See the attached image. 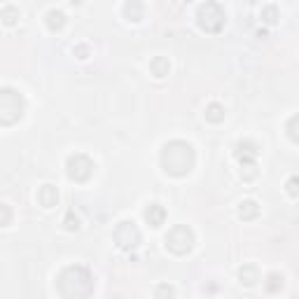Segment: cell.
<instances>
[{
    "label": "cell",
    "instance_id": "obj_1",
    "mask_svg": "<svg viewBox=\"0 0 299 299\" xmlns=\"http://www.w3.org/2000/svg\"><path fill=\"white\" fill-rule=\"evenodd\" d=\"M196 164V155H194V147L185 140H171V143L164 145L161 150V168L168 173V176L183 178Z\"/></svg>",
    "mask_w": 299,
    "mask_h": 299
},
{
    "label": "cell",
    "instance_id": "obj_2",
    "mask_svg": "<svg viewBox=\"0 0 299 299\" xmlns=\"http://www.w3.org/2000/svg\"><path fill=\"white\" fill-rule=\"evenodd\" d=\"M56 288L59 294L68 299H80V297H89L94 292V276L87 266H68L59 273L56 278Z\"/></svg>",
    "mask_w": 299,
    "mask_h": 299
},
{
    "label": "cell",
    "instance_id": "obj_3",
    "mask_svg": "<svg viewBox=\"0 0 299 299\" xmlns=\"http://www.w3.org/2000/svg\"><path fill=\"white\" fill-rule=\"evenodd\" d=\"M23 108H26V103L19 91L10 87L0 91V122H3V127H12L14 122H19L23 117Z\"/></svg>",
    "mask_w": 299,
    "mask_h": 299
},
{
    "label": "cell",
    "instance_id": "obj_4",
    "mask_svg": "<svg viewBox=\"0 0 299 299\" xmlns=\"http://www.w3.org/2000/svg\"><path fill=\"white\" fill-rule=\"evenodd\" d=\"M166 248L176 255H187L194 248V232L187 225H178L166 234Z\"/></svg>",
    "mask_w": 299,
    "mask_h": 299
},
{
    "label": "cell",
    "instance_id": "obj_5",
    "mask_svg": "<svg viewBox=\"0 0 299 299\" xmlns=\"http://www.w3.org/2000/svg\"><path fill=\"white\" fill-rule=\"evenodd\" d=\"M196 19H199V26L204 28L206 33H217L225 26V10L217 3H206V5L199 7Z\"/></svg>",
    "mask_w": 299,
    "mask_h": 299
},
{
    "label": "cell",
    "instance_id": "obj_6",
    "mask_svg": "<svg viewBox=\"0 0 299 299\" xmlns=\"http://www.w3.org/2000/svg\"><path fill=\"white\" fill-rule=\"evenodd\" d=\"M66 171L68 178L75 180V183H87L91 173H94V161L89 159L87 155H72L68 157V164H66Z\"/></svg>",
    "mask_w": 299,
    "mask_h": 299
},
{
    "label": "cell",
    "instance_id": "obj_7",
    "mask_svg": "<svg viewBox=\"0 0 299 299\" xmlns=\"http://www.w3.org/2000/svg\"><path fill=\"white\" fill-rule=\"evenodd\" d=\"M115 243L122 250H136L140 243V232L133 222H119L115 229Z\"/></svg>",
    "mask_w": 299,
    "mask_h": 299
},
{
    "label": "cell",
    "instance_id": "obj_8",
    "mask_svg": "<svg viewBox=\"0 0 299 299\" xmlns=\"http://www.w3.org/2000/svg\"><path fill=\"white\" fill-rule=\"evenodd\" d=\"M257 145L253 143V140H241V143L236 145V157L238 161H241V166L243 168H250V171L255 173V159H257Z\"/></svg>",
    "mask_w": 299,
    "mask_h": 299
},
{
    "label": "cell",
    "instance_id": "obj_9",
    "mask_svg": "<svg viewBox=\"0 0 299 299\" xmlns=\"http://www.w3.org/2000/svg\"><path fill=\"white\" fill-rule=\"evenodd\" d=\"M145 220H147L150 227H161L166 220V208L161 204H150L147 211H145Z\"/></svg>",
    "mask_w": 299,
    "mask_h": 299
},
{
    "label": "cell",
    "instance_id": "obj_10",
    "mask_svg": "<svg viewBox=\"0 0 299 299\" xmlns=\"http://www.w3.org/2000/svg\"><path fill=\"white\" fill-rule=\"evenodd\" d=\"M38 201L44 206V208H54V206L59 204V192H56L54 185H44V187H40Z\"/></svg>",
    "mask_w": 299,
    "mask_h": 299
},
{
    "label": "cell",
    "instance_id": "obj_11",
    "mask_svg": "<svg viewBox=\"0 0 299 299\" xmlns=\"http://www.w3.org/2000/svg\"><path fill=\"white\" fill-rule=\"evenodd\" d=\"M143 3L140 0H129L127 5H124V14L129 17V21H140L143 19Z\"/></svg>",
    "mask_w": 299,
    "mask_h": 299
},
{
    "label": "cell",
    "instance_id": "obj_12",
    "mask_svg": "<svg viewBox=\"0 0 299 299\" xmlns=\"http://www.w3.org/2000/svg\"><path fill=\"white\" fill-rule=\"evenodd\" d=\"M47 26H49V31H61L66 26V14L61 10H52L47 14Z\"/></svg>",
    "mask_w": 299,
    "mask_h": 299
},
{
    "label": "cell",
    "instance_id": "obj_13",
    "mask_svg": "<svg viewBox=\"0 0 299 299\" xmlns=\"http://www.w3.org/2000/svg\"><path fill=\"white\" fill-rule=\"evenodd\" d=\"M150 70H152L155 78H164V75H168V70H171V63H168V59L159 56V59H155V61L150 63Z\"/></svg>",
    "mask_w": 299,
    "mask_h": 299
},
{
    "label": "cell",
    "instance_id": "obj_14",
    "mask_svg": "<svg viewBox=\"0 0 299 299\" xmlns=\"http://www.w3.org/2000/svg\"><path fill=\"white\" fill-rule=\"evenodd\" d=\"M238 215L243 217V220H253V217L260 215V206H257L253 199L243 201V204H241V208H238Z\"/></svg>",
    "mask_w": 299,
    "mask_h": 299
},
{
    "label": "cell",
    "instance_id": "obj_15",
    "mask_svg": "<svg viewBox=\"0 0 299 299\" xmlns=\"http://www.w3.org/2000/svg\"><path fill=\"white\" fill-rule=\"evenodd\" d=\"M206 119L213 124L225 122V108H222L220 103H211V106L206 108Z\"/></svg>",
    "mask_w": 299,
    "mask_h": 299
},
{
    "label": "cell",
    "instance_id": "obj_16",
    "mask_svg": "<svg viewBox=\"0 0 299 299\" xmlns=\"http://www.w3.org/2000/svg\"><path fill=\"white\" fill-rule=\"evenodd\" d=\"M241 281H243L245 285H255V283L260 281V276H257V266L255 264H245L243 269H241Z\"/></svg>",
    "mask_w": 299,
    "mask_h": 299
},
{
    "label": "cell",
    "instance_id": "obj_17",
    "mask_svg": "<svg viewBox=\"0 0 299 299\" xmlns=\"http://www.w3.org/2000/svg\"><path fill=\"white\" fill-rule=\"evenodd\" d=\"M281 288H283V276L269 273V276H266V290H269V292H278Z\"/></svg>",
    "mask_w": 299,
    "mask_h": 299
},
{
    "label": "cell",
    "instance_id": "obj_18",
    "mask_svg": "<svg viewBox=\"0 0 299 299\" xmlns=\"http://www.w3.org/2000/svg\"><path fill=\"white\" fill-rule=\"evenodd\" d=\"M288 136L294 140V143H299V115H294V117H290V122H288Z\"/></svg>",
    "mask_w": 299,
    "mask_h": 299
},
{
    "label": "cell",
    "instance_id": "obj_19",
    "mask_svg": "<svg viewBox=\"0 0 299 299\" xmlns=\"http://www.w3.org/2000/svg\"><path fill=\"white\" fill-rule=\"evenodd\" d=\"M17 19H19V10H14V7H10V5L3 7V21H5L7 26L17 23Z\"/></svg>",
    "mask_w": 299,
    "mask_h": 299
},
{
    "label": "cell",
    "instance_id": "obj_20",
    "mask_svg": "<svg viewBox=\"0 0 299 299\" xmlns=\"http://www.w3.org/2000/svg\"><path fill=\"white\" fill-rule=\"evenodd\" d=\"M262 19H264L266 23H276V19H278V12H276V7H273V5L264 7V10H262Z\"/></svg>",
    "mask_w": 299,
    "mask_h": 299
},
{
    "label": "cell",
    "instance_id": "obj_21",
    "mask_svg": "<svg viewBox=\"0 0 299 299\" xmlns=\"http://www.w3.org/2000/svg\"><path fill=\"white\" fill-rule=\"evenodd\" d=\"M285 189H288V194L290 196H299V176H292L285 183Z\"/></svg>",
    "mask_w": 299,
    "mask_h": 299
},
{
    "label": "cell",
    "instance_id": "obj_22",
    "mask_svg": "<svg viewBox=\"0 0 299 299\" xmlns=\"http://www.w3.org/2000/svg\"><path fill=\"white\" fill-rule=\"evenodd\" d=\"M80 225H78V217H72V211H68V215H66V229H78Z\"/></svg>",
    "mask_w": 299,
    "mask_h": 299
},
{
    "label": "cell",
    "instance_id": "obj_23",
    "mask_svg": "<svg viewBox=\"0 0 299 299\" xmlns=\"http://www.w3.org/2000/svg\"><path fill=\"white\" fill-rule=\"evenodd\" d=\"M0 225H3V227L10 225V206H3V220H0Z\"/></svg>",
    "mask_w": 299,
    "mask_h": 299
},
{
    "label": "cell",
    "instance_id": "obj_24",
    "mask_svg": "<svg viewBox=\"0 0 299 299\" xmlns=\"http://www.w3.org/2000/svg\"><path fill=\"white\" fill-rule=\"evenodd\" d=\"M161 294H173V288H166V285H164V288H159V290H157V297H161Z\"/></svg>",
    "mask_w": 299,
    "mask_h": 299
},
{
    "label": "cell",
    "instance_id": "obj_25",
    "mask_svg": "<svg viewBox=\"0 0 299 299\" xmlns=\"http://www.w3.org/2000/svg\"><path fill=\"white\" fill-rule=\"evenodd\" d=\"M80 54V59H87V47H78V49H75Z\"/></svg>",
    "mask_w": 299,
    "mask_h": 299
},
{
    "label": "cell",
    "instance_id": "obj_26",
    "mask_svg": "<svg viewBox=\"0 0 299 299\" xmlns=\"http://www.w3.org/2000/svg\"><path fill=\"white\" fill-rule=\"evenodd\" d=\"M72 3H75V5H78V3H82V0H72Z\"/></svg>",
    "mask_w": 299,
    "mask_h": 299
}]
</instances>
